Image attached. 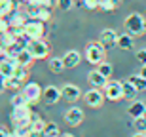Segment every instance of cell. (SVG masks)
I'll use <instances>...</instances> for the list:
<instances>
[{
	"label": "cell",
	"instance_id": "6da1fadb",
	"mask_svg": "<svg viewBox=\"0 0 146 137\" xmlns=\"http://www.w3.org/2000/svg\"><path fill=\"white\" fill-rule=\"evenodd\" d=\"M123 27H125V33H129L133 38L142 36V34H146V17L142 13H139V11H133V13H129L125 17Z\"/></svg>",
	"mask_w": 146,
	"mask_h": 137
},
{
	"label": "cell",
	"instance_id": "7a4b0ae2",
	"mask_svg": "<svg viewBox=\"0 0 146 137\" xmlns=\"http://www.w3.org/2000/svg\"><path fill=\"white\" fill-rule=\"evenodd\" d=\"M104 46L101 42H89L86 48V59L87 63H91L93 67H97L99 63H103L104 61Z\"/></svg>",
	"mask_w": 146,
	"mask_h": 137
},
{
	"label": "cell",
	"instance_id": "3957f363",
	"mask_svg": "<svg viewBox=\"0 0 146 137\" xmlns=\"http://www.w3.org/2000/svg\"><path fill=\"white\" fill-rule=\"evenodd\" d=\"M27 49L33 53L34 59H48L49 55V44L44 38H36V40H29L27 42Z\"/></svg>",
	"mask_w": 146,
	"mask_h": 137
},
{
	"label": "cell",
	"instance_id": "277c9868",
	"mask_svg": "<svg viewBox=\"0 0 146 137\" xmlns=\"http://www.w3.org/2000/svg\"><path fill=\"white\" fill-rule=\"evenodd\" d=\"M23 31H25V36H27L29 40L44 38V34H46V25H44V21H40V19H29V21L25 23Z\"/></svg>",
	"mask_w": 146,
	"mask_h": 137
},
{
	"label": "cell",
	"instance_id": "5b68a950",
	"mask_svg": "<svg viewBox=\"0 0 146 137\" xmlns=\"http://www.w3.org/2000/svg\"><path fill=\"white\" fill-rule=\"evenodd\" d=\"M104 97L108 99V101H119V99H123V82H118V80H110L104 84Z\"/></svg>",
	"mask_w": 146,
	"mask_h": 137
},
{
	"label": "cell",
	"instance_id": "8992f818",
	"mask_svg": "<svg viewBox=\"0 0 146 137\" xmlns=\"http://www.w3.org/2000/svg\"><path fill=\"white\" fill-rule=\"evenodd\" d=\"M84 99H86V105H87V107H91V109H101L106 97H104L103 88H93V86H91V90H89V92H86Z\"/></svg>",
	"mask_w": 146,
	"mask_h": 137
},
{
	"label": "cell",
	"instance_id": "52a82bcc",
	"mask_svg": "<svg viewBox=\"0 0 146 137\" xmlns=\"http://www.w3.org/2000/svg\"><path fill=\"white\" fill-rule=\"evenodd\" d=\"M31 120H33V109H31V105L13 107V110H11V122L13 124H29Z\"/></svg>",
	"mask_w": 146,
	"mask_h": 137
},
{
	"label": "cell",
	"instance_id": "ba28073f",
	"mask_svg": "<svg viewBox=\"0 0 146 137\" xmlns=\"http://www.w3.org/2000/svg\"><path fill=\"white\" fill-rule=\"evenodd\" d=\"M21 92L25 93V97L29 99L31 105H36L38 101L42 99V88H40L36 82H25V86H23Z\"/></svg>",
	"mask_w": 146,
	"mask_h": 137
},
{
	"label": "cell",
	"instance_id": "9c48e42d",
	"mask_svg": "<svg viewBox=\"0 0 146 137\" xmlns=\"http://www.w3.org/2000/svg\"><path fill=\"white\" fill-rule=\"evenodd\" d=\"M42 99L46 101V105H57L63 99V93H61V88L57 86H48V88L42 90Z\"/></svg>",
	"mask_w": 146,
	"mask_h": 137
},
{
	"label": "cell",
	"instance_id": "30bf717a",
	"mask_svg": "<svg viewBox=\"0 0 146 137\" xmlns=\"http://www.w3.org/2000/svg\"><path fill=\"white\" fill-rule=\"evenodd\" d=\"M65 120L68 126L76 128V126H80L82 122H84V110L80 109V107H70V109L65 112Z\"/></svg>",
	"mask_w": 146,
	"mask_h": 137
},
{
	"label": "cell",
	"instance_id": "8fae6325",
	"mask_svg": "<svg viewBox=\"0 0 146 137\" xmlns=\"http://www.w3.org/2000/svg\"><path fill=\"white\" fill-rule=\"evenodd\" d=\"M99 42L104 46V48H116V42H118V33L114 29H104L99 34Z\"/></svg>",
	"mask_w": 146,
	"mask_h": 137
},
{
	"label": "cell",
	"instance_id": "7c38bea8",
	"mask_svg": "<svg viewBox=\"0 0 146 137\" xmlns=\"http://www.w3.org/2000/svg\"><path fill=\"white\" fill-rule=\"evenodd\" d=\"M61 93H63V99H65V101L74 103V101H78V99H80L82 90L78 88V86H74V84H65V86L61 88Z\"/></svg>",
	"mask_w": 146,
	"mask_h": 137
},
{
	"label": "cell",
	"instance_id": "4fadbf2b",
	"mask_svg": "<svg viewBox=\"0 0 146 137\" xmlns=\"http://www.w3.org/2000/svg\"><path fill=\"white\" fill-rule=\"evenodd\" d=\"M87 82H89V86H93V88H104V84L108 82V78L104 76V74H101L99 69H95V71L87 72Z\"/></svg>",
	"mask_w": 146,
	"mask_h": 137
},
{
	"label": "cell",
	"instance_id": "5bb4252c",
	"mask_svg": "<svg viewBox=\"0 0 146 137\" xmlns=\"http://www.w3.org/2000/svg\"><path fill=\"white\" fill-rule=\"evenodd\" d=\"M8 21H10L11 29H23V27H25V23L29 21V15H27V13H21V11L17 10V11H13V13L8 17Z\"/></svg>",
	"mask_w": 146,
	"mask_h": 137
},
{
	"label": "cell",
	"instance_id": "9a60e30c",
	"mask_svg": "<svg viewBox=\"0 0 146 137\" xmlns=\"http://www.w3.org/2000/svg\"><path fill=\"white\" fill-rule=\"evenodd\" d=\"M63 61H65L66 69H76V67L80 65V61H82V55H80V51L70 49V51H66V53L63 55Z\"/></svg>",
	"mask_w": 146,
	"mask_h": 137
},
{
	"label": "cell",
	"instance_id": "2e32d148",
	"mask_svg": "<svg viewBox=\"0 0 146 137\" xmlns=\"http://www.w3.org/2000/svg\"><path fill=\"white\" fill-rule=\"evenodd\" d=\"M17 10H19V4L15 0H0V17H10Z\"/></svg>",
	"mask_w": 146,
	"mask_h": 137
},
{
	"label": "cell",
	"instance_id": "e0dca14e",
	"mask_svg": "<svg viewBox=\"0 0 146 137\" xmlns=\"http://www.w3.org/2000/svg\"><path fill=\"white\" fill-rule=\"evenodd\" d=\"M116 48L121 49V51H129V49H133V36H131L129 33L118 34V42H116Z\"/></svg>",
	"mask_w": 146,
	"mask_h": 137
},
{
	"label": "cell",
	"instance_id": "ac0fdd59",
	"mask_svg": "<svg viewBox=\"0 0 146 137\" xmlns=\"http://www.w3.org/2000/svg\"><path fill=\"white\" fill-rule=\"evenodd\" d=\"M144 110H146V103L144 101H131L129 105V109H127V112H129V116H133V118H139V116L144 114Z\"/></svg>",
	"mask_w": 146,
	"mask_h": 137
},
{
	"label": "cell",
	"instance_id": "d6986e66",
	"mask_svg": "<svg viewBox=\"0 0 146 137\" xmlns=\"http://www.w3.org/2000/svg\"><path fill=\"white\" fill-rule=\"evenodd\" d=\"M15 59H17V63H19V65H23V67H29V65H33L34 61H36L33 57V53L27 49V46H25V48H23L21 51L15 55Z\"/></svg>",
	"mask_w": 146,
	"mask_h": 137
},
{
	"label": "cell",
	"instance_id": "ffe728a7",
	"mask_svg": "<svg viewBox=\"0 0 146 137\" xmlns=\"http://www.w3.org/2000/svg\"><path fill=\"white\" fill-rule=\"evenodd\" d=\"M48 69L51 72H63L66 69L63 57H49V59H48Z\"/></svg>",
	"mask_w": 146,
	"mask_h": 137
},
{
	"label": "cell",
	"instance_id": "44dd1931",
	"mask_svg": "<svg viewBox=\"0 0 146 137\" xmlns=\"http://www.w3.org/2000/svg\"><path fill=\"white\" fill-rule=\"evenodd\" d=\"M137 93H139V90L135 88V84L131 82V80H125L123 82V99H133L137 97Z\"/></svg>",
	"mask_w": 146,
	"mask_h": 137
},
{
	"label": "cell",
	"instance_id": "7402d4cb",
	"mask_svg": "<svg viewBox=\"0 0 146 137\" xmlns=\"http://www.w3.org/2000/svg\"><path fill=\"white\" fill-rule=\"evenodd\" d=\"M48 122L42 120V118H36V120H31V135H42L44 128H46Z\"/></svg>",
	"mask_w": 146,
	"mask_h": 137
},
{
	"label": "cell",
	"instance_id": "603a6c76",
	"mask_svg": "<svg viewBox=\"0 0 146 137\" xmlns=\"http://www.w3.org/2000/svg\"><path fill=\"white\" fill-rule=\"evenodd\" d=\"M129 80L135 84V88L139 90V92H146V78L142 76L141 72H139V74H133V76H129Z\"/></svg>",
	"mask_w": 146,
	"mask_h": 137
},
{
	"label": "cell",
	"instance_id": "cb8c5ba5",
	"mask_svg": "<svg viewBox=\"0 0 146 137\" xmlns=\"http://www.w3.org/2000/svg\"><path fill=\"white\" fill-rule=\"evenodd\" d=\"M59 133H61L59 126H57V124H53V122H48V124H46V128H44V133H42V135L44 137H55V135H59Z\"/></svg>",
	"mask_w": 146,
	"mask_h": 137
},
{
	"label": "cell",
	"instance_id": "d4e9b609",
	"mask_svg": "<svg viewBox=\"0 0 146 137\" xmlns=\"http://www.w3.org/2000/svg\"><path fill=\"white\" fill-rule=\"evenodd\" d=\"M116 8H118V0H99V10L114 11Z\"/></svg>",
	"mask_w": 146,
	"mask_h": 137
},
{
	"label": "cell",
	"instance_id": "484cf974",
	"mask_svg": "<svg viewBox=\"0 0 146 137\" xmlns=\"http://www.w3.org/2000/svg\"><path fill=\"white\" fill-rule=\"evenodd\" d=\"M97 69H99V72H101V74H104L106 78H110V76H112V72H114L112 63H108V61H103V63H99Z\"/></svg>",
	"mask_w": 146,
	"mask_h": 137
},
{
	"label": "cell",
	"instance_id": "4316f807",
	"mask_svg": "<svg viewBox=\"0 0 146 137\" xmlns=\"http://www.w3.org/2000/svg\"><path fill=\"white\" fill-rule=\"evenodd\" d=\"M21 105H31V103H29V99L25 97L23 92H17L15 95L11 97V107H21Z\"/></svg>",
	"mask_w": 146,
	"mask_h": 137
},
{
	"label": "cell",
	"instance_id": "83f0119b",
	"mask_svg": "<svg viewBox=\"0 0 146 137\" xmlns=\"http://www.w3.org/2000/svg\"><path fill=\"white\" fill-rule=\"evenodd\" d=\"M21 86H23V82L17 76H13V74L6 78V90H19Z\"/></svg>",
	"mask_w": 146,
	"mask_h": 137
},
{
	"label": "cell",
	"instance_id": "f1b7e54d",
	"mask_svg": "<svg viewBox=\"0 0 146 137\" xmlns=\"http://www.w3.org/2000/svg\"><path fill=\"white\" fill-rule=\"evenodd\" d=\"M13 76H17L19 80H21L23 84L27 82V78H29V72H27V67H23V65H19L17 63V67H15V71H13Z\"/></svg>",
	"mask_w": 146,
	"mask_h": 137
},
{
	"label": "cell",
	"instance_id": "f546056e",
	"mask_svg": "<svg viewBox=\"0 0 146 137\" xmlns=\"http://www.w3.org/2000/svg\"><path fill=\"white\" fill-rule=\"evenodd\" d=\"M74 0H55V6L59 8L61 11H68V10H72L74 8Z\"/></svg>",
	"mask_w": 146,
	"mask_h": 137
},
{
	"label": "cell",
	"instance_id": "4dcf8cb0",
	"mask_svg": "<svg viewBox=\"0 0 146 137\" xmlns=\"http://www.w3.org/2000/svg\"><path fill=\"white\" fill-rule=\"evenodd\" d=\"M38 19L44 23H48L51 19V8H46V6H40V11H38Z\"/></svg>",
	"mask_w": 146,
	"mask_h": 137
},
{
	"label": "cell",
	"instance_id": "1f68e13d",
	"mask_svg": "<svg viewBox=\"0 0 146 137\" xmlns=\"http://www.w3.org/2000/svg\"><path fill=\"white\" fill-rule=\"evenodd\" d=\"M135 128H137V132H141V133L146 132V118H144V116L135 118Z\"/></svg>",
	"mask_w": 146,
	"mask_h": 137
},
{
	"label": "cell",
	"instance_id": "d6a6232c",
	"mask_svg": "<svg viewBox=\"0 0 146 137\" xmlns=\"http://www.w3.org/2000/svg\"><path fill=\"white\" fill-rule=\"evenodd\" d=\"M82 6L87 10H99V0H82Z\"/></svg>",
	"mask_w": 146,
	"mask_h": 137
},
{
	"label": "cell",
	"instance_id": "836d02e7",
	"mask_svg": "<svg viewBox=\"0 0 146 137\" xmlns=\"http://www.w3.org/2000/svg\"><path fill=\"white\" fill-rule=\"evenodd\" d=\"M135 57H137V61H139L141 65H144V63H146V48L139 49V51L135 53Z\"/></svg>",
	"mask_w": 146,
	"mask_h": 137
},
{
	"label": "cell",
	"instance_id": "e575fe53",
	"mask_svg": "<svg viewBox=\"0 0 146 137\" xmlns=\"http://www.w3.org/2000/svg\"><path fill=\"white\" fill-rule=\"evenodd\" d=\"M10 29V21H8V17H0V34L6 33Z\"/></svg>",
	"mask_w": 146,
	"mask_h": 137
},
{
	"label": "cell",
	"instance_id": "d590c367",
	"mask_svg": "<svg viewBox=\"0 0 146 137\" xmlns=\"http://www.w3.org/2000/svg\"><path fill=\"white\" fill-rule=\"evenodd\" d=\"M33 4H38V6H46V8H51L55 4V0H34Z\"/></svg>",
	"mask_w": 146,
	"mask_h": 137
},
{
	"label": "cell",
	"instance_id": "8d00e7d4",
	"mask_svg": "<svg viewBox=\"0 0 146 137\" xmlns=\"http://www.w3.org/2000/svg\"><path fill=\"white\" fill-rule=\"evenodd\" d=\"M6 90V76H2V74H0V93L4 92Z\"/></svg>",
	"mask_w": 146,
	"mask_h": 137
},
{
	"label": "cell",
	"instance_id": "74e56055",
	"mask_svg": "<svg viewBox=\"0 0 146 137\" xmlns=\"http://www.w3.org/2000/svg\"><path fill=\"white\" fill-rule=\"evenodd\" d=\"M2 135H11V132H10V130H8V128H0V137H2Z\"/></svg>",
	"mask_w": 146,
	"mask_h": 137
},
{
	"label": "cell",
	"instance_id": "f35d334b",
	"mask_svg": "<svg viewBox=\"0 0 146 137\" xmlns=\"http://www.w3.org/2000/svg\"><path fill=\"white\" fill-rule=\"evenodd\" d=\"M2 51H6V46H4V42H2V34H0V53Z\"/></svg>",
	"mask_w": 146,
	"mask_h": 137
},
{
	"label": "cell",
	"instance_id": "ab89813d",
	"mask_svg": "<svg viewBox=\"0 0 146 137\" xmlns=\"http://www.w3.org/2000/svg\"><path fill=\"white\" fill-rule=\"evenodd\" d=\"M141 74H142V76H144V78H146V63H144V65H142V67H141Z\"/></svg>",
	"mask_w": 146,
	"mask_h": 137
},
{
	"label": "cell",
	"instance_id": "60d3db41",
	"mask_svg": "<svg viewBox=\"0 0 146 137\" xmlns=\"http://www.w3.org/2000/svg\"><path fill=\"white\" fill-rule=\"evenodd\" d=\"M19 2H23V4H33L34 0H19Z\"/></svg>",
	"mask_w": 146,
	"mask_h": 137
},
{
	"label": "cell",
	"instance_id": "b9f144b4",
	"mask_svg": "<svg viewBox=\"0 0 146 137\" xmlns=\"http://www.w3.org/2000/svg\"><path fill=\"white\" fill-rule=\"evenodd\" d=\"M142 116H144V118H146V110H144V114H142Z\"/></svg>",
	"mask_w": 146,
	"mask_h": 137
},
{
	"label": "cell",
	"instance_id": "7bdbcfd3",
	"mask_svg": "<svg viewBox=\"0 0 146 137\" xmlns=\"http://www.w3.org/2000/svg\"><path fill=\"white\" fill-rule=\"evenodd\" d=\"M144 135H146V132H144Z\"/></svg>",
	"mask_w": 146,
	"mask_h": 137
}]
</instances>
